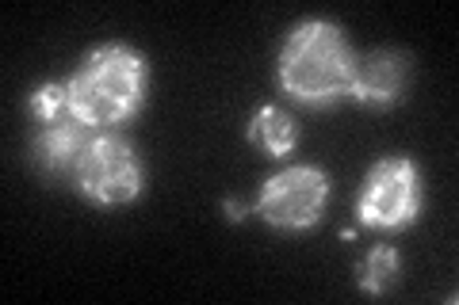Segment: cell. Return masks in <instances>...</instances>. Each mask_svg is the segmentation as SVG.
Wrapping results in <instances>:
<instances>
[{"label":"cell","mask_w":459,"mask_h":305,"mask_svg":"<svg viewBox=\"0 0 459 305\" xmlns=\"http://www.w3.org/2000/svg\"><path fill=\"white\" fill-rule=\"evenodd\" d=\"M35 165L47 172V176H74L77 161L84 153V123L77 119L74 111H62V114H50V119H35Z\"/></svg>","instance_id":"cell-6"},{"label":"cell","mask_w":459,"mask_h":305,"mask_svg":"<svg viewBox=\"0 0 459 305\" xmlns=\"http://www.w3.org/2000/svg\"><path fill=\"white\" fill-rule=\"evenodd\" d=\"M226 217L230 222H241V217H246V207H241V202H226Z\"/></svg>","instance_id":"cell-10"},{"label":"cell","mask_w":459,"mask_h":305,"mask_svg":"<svg viewBox=\"0 0 459 305\" xmlns=\"http://www.w3.org/2000/svg\"><path fill=\"white\" fill-rule=\"evenodd\" d=\"M69 111L84 126H119L138 111L146 96V57L131 47H100L81 62L65 84Z\"/></svg>","instance_id":"cell-2"},{"label":"cell","mask_w":459,"mask_h":305,"mask_svg":"<svg viewBox=\"0 0 459 305\" xmlns=\"http://www.w3.org/2000/svg\"><path fill=\"white\" fill-rule=\"evenodd\" d=\"M398 283V252L391 244H379V249H371L360 264V290L371 298H383L391 294Z\"/></svg>","instance_id":"cell-9"},{"label":"cell","mask_w":459,"mask_h":305,"mask_svg":"<svg viewBox=\"0 0 459 305\" xmlns=\"http://www.w3.org/2000/svg\"><path fill=\"white\" fill-rule=\"evenodd\" d=\"M410 62L394 50H379L368 62H356V80H352V99L364 107H391L406 89Z\"/></svg>","instance_id":"cell-7"},{"label":"cell","mask_w":459,"mask_h":305,"mask_svg":"<svg viewBox=\"0 0 459 305\" xmlns=\"http://www.w3.org/2000/svg\"><path fill=\"white\" fill-rule=\"evenodd\" d=\"M74 183L96 207H126V202L142 195L146 172H142V161L131 141L119 134H100L84 145Z\"/></svg>","instance_id":"cell-3"},{"label":"cell","mask_w":459,"mask_h":305,"mask_svg":"<svg viewBox=\"0 0 459 305\" xmlns=\"http://www.w3.org/2000/svg\"><path fill=\"white\" fill-rule=\"evenodd\" d=\"M329 199V176L314 165H291L276 172L256 195L253 214L276 229H310L322 217Z\"/></svg>","instance_id":"cell-5"},{"label":"cell","mask_w":459,"mask_h":305,"mask_svg":"<svg viewBox=\"0 0 459 305\" xmlns=\"http://www.w3.org/2000/svg\"><path fill=\"white\" fill-rule=\"evenodd\" d=\"M356 62L344 35L325 20L299 23L283 42L280 54V84L299 104L322 107L352 96Z\"/></svg>","instance_id":"cell-1"},{"label":"cell","mask_w":459,"mask_h":305,"mask_svg":"<svg viewBox=\"0 0 459 305\" xmlns=\"http://www.w3.org/2000/svg\"><path fill=\"white\" fill-rule=\"evenodd\" d=\"M421 210V168L406 157H386L368 172L356 214L368 229H402Z\"/></svg>","instance_id":"cell-4"},{"label":"cell","mask_w":459,"mask_h":305,"mask_svg":"<svg viewBox=\"0 0 459 305\" xmlns=\"http://www.w3.org/2000/svg\"><path fill=\"white\" fill-rule=\"evenodd\" d=\"M249 141L261 145L268 157H287L299 145V123L283 107H256L249 119Z\"/></svg>","instance_id":"cell-8"}]
</instances>
